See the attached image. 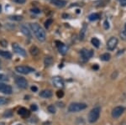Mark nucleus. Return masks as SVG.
Returning a JSON list of instances; mask_svg holds the SVG:
<instances>
[{
    "label": "nucleus",
    "instance_id": "5",
    "mask_svg": "<svg viewBox=\"0 0 126 125\" xmlns=\"http://www.w3.org/2000/svg\"><path fill=\"white\" fill-rule=\"evenodd\" d=\"M12 48H13L14 51L16 54L19 55L20 56H26V51L24 48H22L19 44L17 43H13L12 44Z\"/></svg>",
    "mask_w": 126,
    "mask_h": 125
},
{
    "label": "nucleus",
    "instance_id": "8",
    "mask_svg": "<svg viewBox=\"0 0 126 125\" xmlns=\"http://www.w3.org/2000/svg\"><path fill=\"white\" fill-rule=\"evenodd\" d=\"M119 40L116 37H111L107 42V48L109 50H113L118 45Z\"/></svg>",
    "mask_w": 126,
    "mask_h": 125
},
{
    "label": "nucleus",
    "instance_id": "28",
    "mask_svg": "<svg viewBox=\"0 0 126 125\" xmlns=\"http://www.w3.org/2000/svg\"><path fill=\"white\" fill-rule=\"evenodd\" d=\"M52 22H53V20H52L51 19H47L46 21V23H45V27H46V28H49V27H50V25L52 24Z\"/></svg>",
    "mask_w": 126,
    "mask_h": 125
},
{
    "label": "nucleus",
    "instance_id": "10",
    "mask_svg": "<svg viewBox=\"0 0 126 125\" xmlns=\"http://www.w3.org/2000/svg\"><path fill=\"white\" fill-rule=\"evenodd\" d=\"M81 56L83 60H87L90 58H92V56H93V52L91 50H87V49H82L81 50Z\"/></svg>",
    "mask_w": 126,
    "mask_h": 125
},
{
    "label": "nucleus",
    "instance_id": "39",
    "mask_svg": "<svg viewBox=\"0 0 126 125\" xmlns=\"http://www.w3.org/2000/svg\"><path fill=\"white\" fill-rule=\"evenodd\" d=\"M97 68H98V67H97V66H93V69H97Z\"/></svg>",
    "mask_w": 126,
    "mask_h": 125
},
{
    "label": "nucleus",
    "instance_id": "34",
    "mask_svg": "<svg viewBox=\"0 0 126 125\" xmlns=\"http://www.w3.org/2000/svg\"><path fill=\"white\" fill-rule=\"evenodd\" d=\"M3 116L7 117V118H9V117H11L12 116V112H10V111H6V112H4V114H3Z\"/></svg>",
    "mask_w": 126,
    "mask_h": 125
},
{
    "label": "nucleus",
    "instance_id": "18",
    "mask_svg": "<svg viewBox=\"0 0 126 125\" xmlns=\"http://www.w3.org/2000/svg\"><path fill=\"white\" fill-rule=\"evenodd\" d=\"M30 54H31V55L33 56H36L37 55H39L40 50L38 49L36 46H32V47L30 49Z\"/></svg>",
    "mask_w": 126,
    "mask_h": 125
},
{
    "label": "nucleus",
    "instance_id": "16",
    "mask_svg": "<svg viewBox=\"0 0 126 125\" xmlns=\"http://www.w3.org/2000/svg\"><path fill=\"white\" fill-rule=\"evenodd\" d=\"M40 96L44 98H50L52 97V92L50 90H47V89L43 90L40 92Z\"/></svg>",
    "mask_w": 126,
    "mask_h": 125
},
{
    "label": "nucleus",
    "instance_id": "11",
    "mask_svg": "<svg viewBox=\"0 0 126 125\" xmlns=\"http://www.w3.org/2000/svg\"><path fill=\"white\" fill-rule=\"evenodd\" d=\"M56 46H57L59 51H60V53L62 54V55H66V52H67V50H68L67 46L66 45H64L62 42L58 41V40L56 41Z\"/></svg>",
    "mask_w": 126,
    "mask_h": 125
},
{
    "label": "nucleus",
    "instance_id": "43",
    "mask_svg": "<svg viewBox=\"0 0 126 125\" xmlns=\"http://www.w3.org/2000/svg\"><path fill=\"white\" fill-rule=\"evenodd\" d=\"M0 64H1V61H0Z\"/></svg>",
    "mask_w": 126,
    "mask_h": 125
},
{
    "label": "nucleus",
    "instance_id": "26",
    "mask_svg": "<svg viewBox=\"0 0 126 125\" xmlns=\"http://www.w3.org/2000/svg\"><path fill=\"white\" fill-rule=\"evenodd\" d=\"M47 109H48L49 112H50V113H55V112H56V108H55V106H54V105H50V106H48Z\"/></svg>",
    "mask_w": 126,
    "mask_h": 125
},
{
    "label": "nucleus",
    "instance_id": "7",
    "mask_svg": "<svg viewBox=\"0 0 126 125\" xmlns=\"http://www.w3.org/2000/svg\"><path fill=\"white\" fill-rule=\"evenodd\" d=\"M125 112V108L122 106H118V107H115L113 110H112V117L113 118H119L123 112Z\"/></svg>",
    "mask_w": 126,
    "mask_h": 125
},
{
    "label": "nucleus",
    "instance_id": "37",
    "mask_svg": "<svg viewBox=\"0 0 126 125\" xmlns=\"http://www.w3.org/2000/svg\"><path fill=\"white\" fill-rule=\"evenodd\" d=\"M30 108H31V110H32V111H36V110L38 109L37 106H36L35 104H32V105L30 106Z\"/></svg>",
    "mask_w": 126,
    "mask_h": 125
},
{
    "label": "nucleus",
    "instance_id": "12",
    "mask_svg": "<svg viewBox=\"0 0 126 125\" xmlns=\"http://www.w3.org/2000/svg\"><path fill=\"white\" fill-rule=\"evenodd\" d=\"M52 82H53V84L55 85V86H56V87H63L64 86V81L62 77H60V76H55L53 77V79H52Z\"/></svg>",
    "mask_w": 126,
    "mask_h": 125
},
{
    "label": "nucleus",
    "instance_id": "14",
    "mask_svg": "<svg viewBox=\"0 0 126 125\" xmlns=\"http://www.w3.org/2000/svg\"><path fill=\"white\" fill-rule=\"evenodd\" d=\"M18 113H19V115L21 116L22 118H26L27 117L30 116V112L27 109V108H20L18 110Z\"/></svg>",
    "mask_w": 126,
    "mask_h": 125
},
{
    "label": "nucleus",
    "instance_id": "6",
    "mask_svg": "<svg viewBox=\"0 0 126 125\" xmlns=\"http://www.w3.org/2000/svg\"><path fill=\"white\" fill-rule=\"evenodd\" d=\"M15 83L20 88H27L28 86V82L27 80L24 77H22V76H16L15 78Z\"/></svg>",
    "mask_w": 126,
    "mask_h": 125
},
{
    "label": "nucleus",
    "instance_id": "29",
    "mask_svg": "<svg viewBox=\"0 0 126 125\" xmlns=\"http://www.w3.org/2000/svg\"><path fill=\"white\" fill-rule=\"evenodd\" d=\"M119 35H120L121 39L124 40H126V30H124V31H121L120 34H119Z\"/></svg>",
    "mask_w": 126,
    "mask_h": 125
},
{
    "label": "nucleus",
    "instance_id": "22",
    "mask_svg": "<svg viewBox=\"0 0 126 125\" xmlns=\"http://www.w3.org/2000/svg\"><path fill=\"white\" fill-rule=\"evenodd\" d=\"M110 58H111V56H110V54H109V53H104V54H103V55H101L100 56V59L103 60V61H108V60H110Z\"/></svg>",
    "mask_w": 126,
    "mask_h": 125
},
{
    "label": "nucleus",
    "instance_id": "9",
    "mask_svg": "<svg viewBox=\"0 0 126 125\" xmlns=\"http://www.w3.org/2000/svg\"><path fill=\"white\" fill-rule=\"evenodd\" d=\"M0 92L4 94H7V95H10L13 92V89L9 85H6L4 83L0 82Z\"/></svg>",
    "mask_w": 126,
    "mask_h": 125
},
{
    "label": "nucleus",
    "instance_id": "36",
    "mask_svg": "<svg viewBox=\"0 0 126 125\" xmlns=\"http://www.w3.org/2000/svg\"><path fill=\"white\" fill-rule=\"evenodd\" d=\"M31 12H32V13H34V14H40V10L39 9H32Z\"/></svg>",
    "mask_w": 126,
    "mask_h": 125
},
{
    "label": "nucleus",
    "instance_id": "23",
    "mask_svg": "<svg viewBox=\"0 0 126 125\" xmlns=\"http://www.w3.org/2000/svg\"><path fill=\"white\" fill-rule=\"evenodd\" d=\"M91 42H92V44L96 48H98L99 45H100V41H99V40L97 39V38H93L92 40H91Z\"/></svg>",
    "mask_w": 126,
    "mask_h": 125
},
{
    "label": "nucleus",
    "instance_id": "33",
    "mask_svg": "<svg viewBox=\"0 0 126 125\" xmlns=\"http://www.w3.org/2000/svg\"><path fill=\"white\" fill-rule=\"evenodd\" d=\"M12 1H14L15 3H19V4H23L26 2V0H12Z\"/></svg>",
    "mask_w": 126,
    "mask_h": 125
},
{
    "label": "nucleus",
    "instance_id": "35",
    "mask_svg": "<svg viewBox=\"0 0 126 125\" xmlns=\"http://www.w3.org/2000/svg\"><path fill=\"white\" fill-rule=\"evenodd\" d=\"M119 3H120L121 6L125 7L126 6V0H119Z\"/></svg>",
    "mask_w": 126,
    "mask_h": 125
},
{
    "label": "nucleus",
    "instance_id": "25",
    "mask_svg": "<svg viewBox=\"0 0 126 125\" xmlns=\"http://www.w3.org/2000/svg\"><path fill=\"white\" fill-rule=\"evenodd\" d=\"M7 81H9L8 76L4 75V74L0 73V82H7Z\"/></svg>",
    "mask_w": 126,
    "mask_h": 125
},
{
    "label": "nucleus",
    "instance_id": "30",
    "mask_svg": "<svg viewBox=\"0 0 126 125\" xmlns=\"http://www.w3.org/2000/svg\"><path fill=\"white\" fill-rule=\"evenodd\" d=\"M64 96V92H62V91H58V92H56V97H57L58 98H62V97Z\"/></svg>",
    "mask_w": 126,
    "mask_h": 125
},
{
    "label": "nucleus",
    "instance_id": "1",
    "mask_svg": "<svg viewBox=\"0 0 126 125\" xmlns=\"http://www.w3.org/2000/svg\"><path fill=\"white\" fill-rule=\"evenodd\" d=\"M30 27L31 30L33 31L34 36L36 37L39 41L43 42L46 40V31L44 30L43 28L40 26L38 23H30Z\"/></svg>",
    "mask_w": 126,
    "mask_h": 125
},
{
    "label": "nucleus",
    "instance_id": "40",
    "mask_svg": "<svg viewBox=\"0 0 126 125\" xmlns=\"http://www.w3.org/2000/svg\"><path fill=\"white\" fill-rule=\"evenodd\" d=\"M1 11H2V7H1V5H0V13H1Z\"/></svg>",
    "mask_w": 126,
    "mask_h": 125
},
{
    "label": "nucleus",
    "instance_id": "41",
    "mask_svg": "<svg viewBox=\"0 0 126 125\" xmlns=\"http://www.w3.org/2000/svg\"><path fill=\"white\" fill-rule=\"evenodd\" d=\"M125 30H126V25H125Z\"/></svg>",
    "mask_w": 126,
    "mask_h": 125
},
{
    "label": "nucleus",
    "instance_id": "19",
    "mask_svg": "<svg viewBox=\"0 0 126 125\" xmlns=\"http://www.w3.org/2000/svg\"><path fill=\"white\" fill-rule=\"evenodd\" d=\"M100 18V14L97 13H94V14H90L88 16V19L90 21H96Z\"/></svg>",
    "mask_w": 126,
    "mask_h": 125
},
{
    "label": "nucleus",
    "instance_id": "27",
    "mask_svg": "<svg viewBox=\"0 0 126 125\" xmlns=\"http://www.w3.org/2000/svg\"><path fill=\"white\" fill-rule=\"evenodd\" d=\"M7 102H8L7 98L3 97H0V106L4 105V104H6V103H7Z\"/></svg>",
    "mask_w": 126,
    "mask_h": 125
},
{
    "label": "nucleus",
    "instance_id": "24",
    "mask_svg": "<svg viewBox=\"0 0 126 125\" xmlns=\"http://www.w3.org/2000/svg\"><path fill=\"white\" fill-rule=\"evenodd\" d=\"M9 19L11 20H15V21H20V20L23 19V17L20 15H13V16H10Z\"/></svg>",
    "mask_w": 126,
    "mask_h": 125
},
{
    "label": "nucleus",
    "instance_id": "17",
    "mask_svg": "<svg viewBox=\"0 0 126 125\" xmlns=\"http://www.w3.org/2000/svg\"><path fill=\"white\" fill-rule=\"evenodd\" d=\"M0 56L5 58V59H11L12 55L9 51H7V50H0Z\"/></svg>",
    "mask_w": 126,
    "mask_h": 125
},
{
    "label": "nucleus",
    "instance_id": "42",
    "mask_svg": "<svg viewBox=\"0 0 126 125\" xmlns=\"http://www.w3.org/2000/svg\"><path fill=\"white\" fill-rule=\"evenodd\" d=\"M17 125H21V124H17Z\"/></svg>",
    "mask_w": 126,
    "mask_h": 125
},
{
    "label": "nucleus",
    "instance_id": "4",
    "mask_svg": "<svg viewBox=\"0 0 126 125\" xmlns=\"http://www.w3.org/2000/svg\"><path fill=\"white\" fill-rule=\"evenodd\" d=\"M15 70L20 74L27 75V74H30V73H31V72H34V69L28 66H18L15 67Z\"/></svg>",
    "mask_w": 126,
    "mask_h": 125
},
{
    "label": "nucleus",
    "instance_id": "32",
    "mask_svg": "<svg viewBox=\"0 0 126 125\" xmlns=\"http://www.w3.org/2000/svg\"><path fill=\"white\" fill-rule=\"evenodd\" d=\"M103 27H104L105 29H109V23L107 21H104V23H103Z\"/></svg>",
    "mask_w": 126,
    "mask_h": 125
},
{
    "label": "nucleus",
    "instance_id": "13",
    "mask_svg": "<svg viewBox=\"0 0 126 125\" xmlns=\"http://www.w3.org/2000/svg\"><path fill=\"white\" fill-rule=\"evenodd\" d=\"M20 30H21V32L26 36V37H28L29 39H31V38H32L31 31H30L29 28L27 27V25H20Z\"/></svg>",
    "mask_w": 126,
    "mask_h": 125
},
{
    "label": "nucleus",
    "instance_id": "21",
    "mask_svg": "<svg viewBox=\"0 0 126 125\" xmlns=\"http://www.w3.org/2000/svg\"><path fill=\"white\" fill-rule=\"evenodd\" d=\"M44 63H45V65H46V66H50L53 63V59H52V57H50V56H47V57L45 58Z\"/></svg>",
    "mask_w": 126,
    "mask_h": 125
},
{
    "label": "nucleus",
    "instance_id": "15",
    "mask_svg": "<svg viewBox=\"0 0 126 125\" xmlns=\"http://www.w3.org/2000/svg\"><path fill=\"white\" fill-rule=\"evenodd\" d=\"M51 3L58 8H63L67 4L66 0H51Z\"/></svg>",
    "mask_w": 126,
    "mask_h": 125
},
{
    "label": "nucleus",
    "instance_id": "38",
    "mask_svg": "<svg viewBox=\"0 0 126 125\" xmlns=\"http://www.w3.org/2000/svg\"><path fill=\"white\" fill-rule=\"evenodd\" d=\"M31 90L33 91V92H37V90H38V88L36 87V86H33L31 87Z\"/></svg>",
    "mask_w": 126,
    "mask_h": 125
},
{
    "label": "nucleus",
    "instance_id": "31",
    "mask_svg": "<svg viewBox=\"0 0 126 125\" xmlns=\"http://www.w3.org/2000/svg\"><path fill=\"white\" fill-rule=\"evenodd\" d=\"M0 45L3 46V47H7V46H8V42L6 41V40H0Z\"/></svg>",
    "mask_w": 126,
    "mask_h": 125
},
{
    "label": "nucleus",
    "instance_id": "2",
    "mask_svg": "<svg viewBox=\"0 0 126 125\" xmlns=\"http://www.w3.org/2000/svg\"><path fill=\"white\" fill-rule=\"evenodd\" d=\"M87 105L82 102H72L68 106V111L70 112H78L87 108Z\"/></svg>",
    "mask_w": 126,
    "mask_h": 125
},
{
    "label": "nucleus",
    "instance_id": "3",
    "mask_svg": "<svg viewBox=\"0 0 126 125\" xmlns=\"http://www.w3.org/2000/svg\"><path fill=\"white\" fill-rule=\"evenodd\" d=\"M100 112H101V108L99 107H96V108H93L88 113L89 123L93 124V123L97 121V119L99 118V116H100Z\"/></svg>",
    "mask_w": 126,
    "mask_h": 125
},
{
    "label": "nucleus",
    "instance_id": "20",
    "mask_svg": "<svg viewBox=\"0 0 126 125\" xmlns=\"http://www.w3.org/2000/svg\"><path fill=\"white\" fill-rule=\"evenodd\" d=\"M87 25L86 24H83L82 25V28L81 29V32H80V39L81 40H83L84 39V36H85V34H86V30H87Z\"/></svg>",
    "mask_w": 126,
    "mask_h": 125
}]
</instances>
